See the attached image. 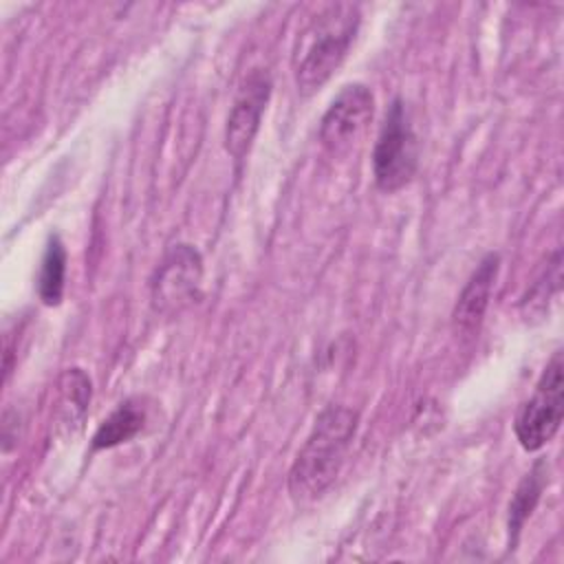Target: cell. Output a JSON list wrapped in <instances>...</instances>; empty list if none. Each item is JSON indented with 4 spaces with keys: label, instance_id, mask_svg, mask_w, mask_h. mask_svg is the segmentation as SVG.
<instances>
[{
    "label": "cell",
    "instance_id": "1",
    "mask_svg": "<svg viewBox=\"0 0 564 564\" xmlns=\"http://www.w3.org/2000/svg\"><path fill=\"white\" fill-rule=\"evenodd\" d=\"M359 427V414L346 405H328L289 469V494L295 502L319 498L337 478Z\"/></svg>",
    "mask_w": 564,
    "mask_h": 564
},
{
    "label": "cell",
    "instance_id": "2",
    "mask_svg": "<svg viewBox=\"0 0 564 564\" xmlns=\"http://www.w3.org/2000/svg\"><path fill=\"white\" fill-rule=\"evenodd\" d=\"M361 22L357 4L335 2L324 7L300 33L293 53L297 93H317L341 66Z\"/></svg>",
    "mask_w": 564,
    "mask_h": 564
},
{
    "label": "cell",
    "instance_id": "3",
    "mask_svg": "<svg viewBox=\"0 0 564 564\" xmlns=\"http://www.w3.org/2000/svg\"><path fill=\"white\" fill-rule=\"evenodd\" d=\"M416 167L419 139L403 99L397 97L386 112L372 150L375 185L386 194L399 192L414 178Z\"/></svg>",
    "mask_w": 564,
    "mask_h": 564
},
{
    "label": "cell",
    "instance_id": "4",
    "mask_svg": "<svg viewBox=\"0 0 564 564\" xmlns=\"http://www.w3.org/2000/svg\"><path fill=\"white\" fill-rule=\"evenodd\" d=\"M564 414V361L562 350L553 352L544 366L533 394L520 405L513 432L522 449H542L560 430Z\"/></svg>",
    "mask_w": 564,
    "mask_h": 564
},
{
    "label": "cell",
    "instance_id": "5",
    "mask_svg": "<svg viewBox=\"0 0 564 564\" xmlns=\"http://www.w3.org/2000/svg\"><path fill=\"white\" fill-rule=\"evenodd\" d=\"M203 260L192 245H174L154 271L152 306L163 315H178L200 297Z\"/></svg>",
    "mask_w": 564,
    "mask_h": 564
},
{
    "label": "cell",
    "instance_id": "6",
    "mask_svg": "<svg viewBox=\"0 0 564 564\" xmlns=\"http://www.w3.org/2000/svg\"><path fill=\"white\" fill-rule=\"evenodd\" d=\"M375 97L366 84H348L319 121V141L330 156H344L372 121Z\"/></svg>",
    "mask_w": 564,
    "mask_h": 564
},
{
    "label": "cell",
    "instance_id": "7",
    "mask_svg": "<svg viewBox=\"0 0 564 564\" xmlns=\"http://www.w3.org/2000/svg\"><path fill=\"white\" fill-rule=\"evenodd\" d=\"M269 97L271 79L267 70H251L236 95V101L225 126V150L231 154L234 161H242L249 154L251 143L260 130V121L269 104Z\"/></svg>",
    "mask_w": 564,
    "mask_h": 564
},
{
    "label": "cell",
    "instance_id": "8",
    "mask_svg": "<svg viewBox=\"0 0 564 564\" xmlns=\"http://www.w3.org/2000/svg\"><path fill=\"white\" fill-rule=\"evenodd\" d=\"M500 269V256L498 253H487L469 280L465 282L463 291L458 293V300L452 311V326L458 337H474L482 324L485 311L489 306V297L498 278Z\"/></svg>",
    "mask_w": 564,
    "mask_h": 564
},
{
    "label": "cell",
    "instance_id": "9",
    "mask_svg": "<svg viewBox=\"0 0 564 564\" xmlns=\"http://www.w3.org/2000/svg\"><path fill=\"white\" fill-rule=\"evenodd\" d=\"M145 408L139 399L121 401L97 427L93 436V449H110L134 438L145 425Z\"/></svg>",
    "mask_w": 564,
    "mask_h": 564
},
{
    "label": "cell",
    "instance_id": "10",
    "mask_svg": "<svg viewBox=\"0 0 564 564\" xmlns=\"http://www.w3.org/2000/svg\"><path fill=\"white\" fill-rule=\"evenodd\" d=\"M546 485V463L544 460H538L531 471L522 478V482L518 485L511 502H509V546H516L518 542V535L527 522V518L533 513L538 500H540V494Z\"/></svg>",
    "mask_w": 564,
    "mask_h": 564
},
{
    "label": "cell",
    "instance_id": "11",
    "mask_svg": "<svg viewBox=\"0 0 564 564\" xmlns=\"http://www.w3.org/2000/svg\"><path fill=\"white\" fill-rule=\"evenodd\" d=\"M64 286H66V249L62 238L55 234V236H48V242L40 260L37 295L46 306H57L62 302Z\"/></svg>",
    "mask_w": 564,
    "mask_h": 564
},
{
    "label": "cell",
    "instance_id": "12",
    "mask_svg": "<svg viewBox=\"0 0 564 564\" xmlns=\"http://www.w3.org/2000/svg\"><path fill=\"white\" fill-rule=\"evenodd\" d=\"M560 282H562V256H560V249H557L551 256L542 275L533 282V286L524 293V297L520 302V311H522L527 322L529 319H542L546 315L551 297L560 291Z\"/></svg>",
    "mask_w": 564,
    "mask_h": 564
}]
</instances>
